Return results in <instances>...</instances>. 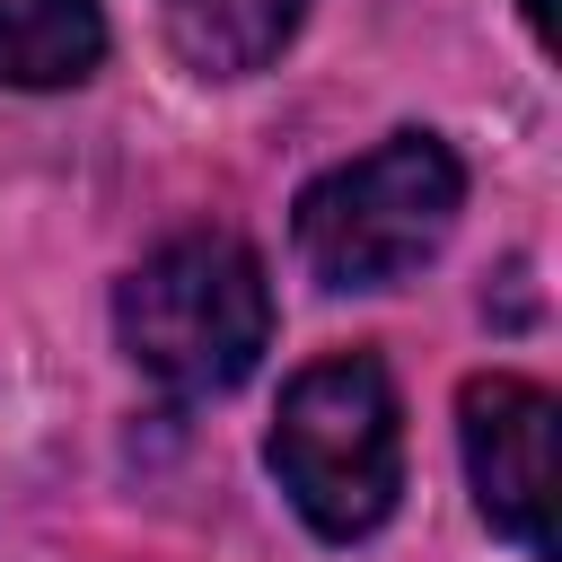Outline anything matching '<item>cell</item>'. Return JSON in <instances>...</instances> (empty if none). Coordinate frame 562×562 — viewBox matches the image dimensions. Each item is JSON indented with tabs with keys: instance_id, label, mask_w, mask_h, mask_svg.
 I'll return each instance as SVG.
<instances>
[{
	"instance_id": "1",
	"label": "cell",
	"mask_w": 562,
	"mask_h": 562,
	"mask_svg": "<svg viewBox=\"0 0 562 562\" xmlns=\"http://www.w3.org/2000/svg\"><path fill=\"white\" fill-rule=\"evenodd\" d=\"M114 334L132 369L158 378L167 395H228L237 378H255L272 342V290L255 246H237L228 228L167 237L114 290Z\"/></svg>"
},
{
	"instance_id": "5",
	"label": "cell",
	"mask_w": 562,
	"mask_h": 562,
	"mask_svg": "<svg viewBox=\"0 0 562 562\" xmlns=\"http://www.w3.org/2000/svg\"><path fill=\"white\" fill-rule=\"evenodd\" d=\"M158 9H167L176 61L202 70V79H246V70H263V61L299 35V18H307V0H158Z\"/></svg>"
},
{
	"instance_id": "2",
	"label": "cell",
	"mask_w": 562,
	"mask_h": 562,
	"mask_svg": "<svg viewBox=\"0 0 562 562\" xmlns=\"http://www.w3.org/2000/svg\"><path fill=\"white\" fill-rule=\"evenodd\" d=\"M457 202H465L457 149L439 132H386L351 167L316 176L290 228L325 290H386L439 255V237L457 228Z\"/></svg>"
},
{
	"instance_id": "7",
	"label": "cell",
	"mask_w": 562,
	"mask_h": 562,
	"mask_svg": "<svg viewBox=\"0 0 562 562\" xmlns=\"http://www.w3.org/2000/svg\"><path fill=\"white\" fill-rule=\"evenodd\" d=\"M527 9V26H536V44H553V0H518Z\"/></svg>"
},
{
	"instance_id": "4",
	"label": "cell",
	"mask_w": 562,
	"mask_h": 562,
	"mask_svg": "<svg viewBox=\"0 0 562 562\" xmlns=\"http://www.w3.org/2000/svg\"><path fill=\"white\" fill-rule=\"evenodd\" d=\"M457 439L492 536H509L527 562H553V395L536 378L483 369L457 395Z\"/></svg>"
},
{
	"instance_id": "3",
	"label": "cell",
	"mask_w": 562,
	"mask_h": 562,
	"mask_svg": "<svg viewBox=\"0 0 562 562\" xmlns=\"http://www.w3.org/2000/svg\"><path fill=\"white\" fill-rule=\"evenodd\" d=\"M272 474L299 518L334 544L369 536L404 492V404L369 351H334L290 378L272 413Z\"/></svg>"
},
{
	"instance_id": "6",
	"label": "cell",
	"mask_w": 562,
	"mask_h": 562,
	"mask_svg": "<svg viewBox=\"0 0 562 562\" xmlns=\"http://www.w3.org/2000/svg\"><path fill=\"white\" fill-rule=\"evenodd\" d=\"M105 61L97 0H0V79L9 88H70Z\"/></svg>"
}]
</instances>
